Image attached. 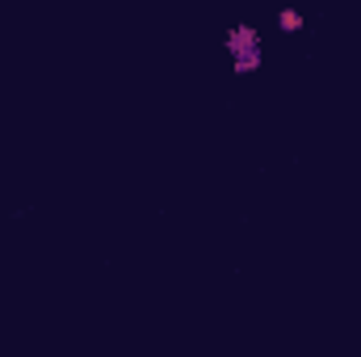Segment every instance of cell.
<instances>
[{
  "label": "cell",
  "mask_w": 361,
  "mask_h": 357,
  "mask_svg": "<svg viewBox=\"0 0 361 357\" xmlns=\"http://www.w3.org/2000/svg\"><path fill=\"white\" fill-rule=\"evenodd\" d=\"M277 25H281V30H298V25H302V17H298L294 8H286V13H277Z\"/></svg>",
  "instance_id": "6da1fadb"
}]
</instances>
